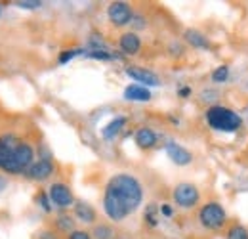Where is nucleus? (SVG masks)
Wrapping results in <instances>:
<instances>
[{
    "mask_svg": "<svg viewBox=\"0 0 248 239\" xmlns=\"http://www.w3.org/2000/svg\"><path fill=\"white\" fill-rule=\"evenodd\" d=\"M126 75H128L130 79H134L136 83H143L145 86H158V85H160V79L156 77L153 71L143 69V67H138V65L126 67Z\"/></svg>",
    "mask_w": 248,
    "mask_h": 239,
    "instance_id": "6e6552de",
    "label": "nucleus"
},
{
    "mask_svg": "<svg viewBox=\"0 0 248 239\" xmlns=\"http://www.w3.org/2000/svg\"><path fill=\"white\" fill-rule=\"evenodd\" d=\"M160 212H162L164 216H172V207H170V205H162V207H160Z\"/></svg>",
    "mask_w": 248,
    "mask_h": 239,
    "instance_id": "a878e982",
    "label": "nucleus"
},
{
    "mask_svg": "<svg viewBox=\"0 0 248 239\" xmlns=\"http://www.w3.org/2000/svg\"><path fill=\"white\" fill-rule=\"evenodd\" d=\"M174 203L180 207V209H193L199 199H201V193L197 189V186L189 184V182H184V184H178L174 188Z\"/></svg>",
    "mask_w": 248,
    "mask_h": 239,
    "instance_id": "39448f33",
    "label": "nucleus"
},
{
    "mask_svg": "<svg viewBox=\"0 0 248 239\" xmlns=\"http://www.w3.org/2000/svg\"><path fill=\"white\" fill-rule=\"evenodd\" d=\"M143 201V188L140 180L128 172L111 176L103 193V210L113 222H123L140 209Z\"/></svg>",
    "mask_w": 248,
    "mask_h": 239,
    "instance_id": "f257e3e1",
    "label": "nucleus"
},
{
    "mask_svg": "<svg viewBox=\"0 0 248 239\" xmlns=\"http://www.w3.org/2000/svg\"><path fill=\"white\" fill-rule=\"evenodd\" d=\"M119 46H121V50H123L124 54L134 56V54L140 52L141 40H140V36L136 33H124L123 36H121V40H119Z\"/></svg>",
    "mask_w": 248,
    "mask_h": 239,
    "instance_id": "9b49d317",
    "label": "nucleus"
},
{
    "mask_svg": "<svg viewBox=\"0 0 248 239\" xmlns=\"http://www.w3.org/2000/svg\"><path fill=\"white\" fill-rule=\"evenodd\" d=\"M67 239H92V236H90L88 232L75 230V232H71V234H69V238H67Z\"/></svg>",
    "mask_w": 248,
    "mask_h": 239,
    "instance_id": "393cba45",
    "label": "nucleus"
},
{
    "mask_svg": "<svg viewBox=\"0 0 248 239\" xmlns=\"http://www.w3.org/2000/svg\"><path fill=\"white\" fill-rule=\"evenodd\" d=\"M58 226L62 228L63 232H69V234L75 232V230H73V218H69V216H62V218L58 220Z\"/></svg>",
    "mask_w": 248,
    "mask_h": 239,
    "instance_id": "412c9836",
    "label": "nucleus"
},
{
    "mask_svg": "<svg viewBox=\"0 0 248 239\" xmlns=\"http://www.w3.org/2000/svg\"><path fill=\"white\" fill-rule=\"evenodd\" d=\"M34 151L27 142L17 140L12 134L0 136V169L8 174L27 172L32 165Z\"/></svg>",
    "mask_w": 248,
    "mask_h": 239,
    "instance_id": "f03ea898",
    "label": "nucleus"
},
{
    "mask_svg": "<svg viewBox=\"0 0 248 239\" xmlns=\"http://www.w3.org/2000/svg\"><path fill=\"white\" fill-rule=\"evenodd\" d=\"M48 197H50V201H52L58 209H69V207L75 203V197H73L71 188L65 186V184H60V182L50 186Z\"/></svg>",
    "mask_w": 248,
    "mask_h": 239,
    "instance_id": "0eeeda50",
    "label": "nucleus"
},
{
    "mask_svg": "<svg viewBox=\"0 0 248 239\" xmlns=\"http://www.w3.org/2000/svg\"><path fill=\"white\" fill-rule=\"evenodd\" d=\"M75 214H77V218L80 220V222H86V224H92L95 222V210L88 205V203H77L75 205Z\"/></svg>",
    "mask_w": 248,
    "mask_h": 239,
    "instance_id": "dca6fc26",
    "label": "nucleus"
},
{
    "mask_svg": "<svg viewBox=\"0 0 248 239\" xmlns=\"http://www.w3.org/2000/svg\"><path fill=\"white\" fill-rule=\"evenodd\" d=\"M124 124H126V119L124 117H117V119H113L103 130H101V136L105 138V140H113V138H117V134L121 132L124 128Z\"/></svg>",
    "mask_w": 248,
    "mask_h": 239,
    "instance_id": "2eb2a0df",
    "label": "nucleus"
},
{
    "mask_svg": "<svg viewBox=\"0 0 248 239\" xmlns=\"http://www.w3.org/2000/svg\"><path fill=\"white\" fill-rule=\"evenodd\" d=\"M189 94H191V88H187V86H184V88H180V96H182V98H187Z\"/></svg>",
    "mask_w": 248,
    "mask_h": 239,
    "instance_id": "bb28decb",
    "label": "nucleus"
},
{
    "mask_svg": "<svg viewBox=\"0 0 248 239\" xmlns=\"http://www.w3.org/2000/svg\"><path fill=\"white\" fill-rule=\"evenodd\" d=\"M206 122L217 132H237L243 124L239 113L225 105H212L206 109Z\"/></svg>",
    "mask_w": 248,
    "mask_h": 239,
    "instance_id": "7ed1b4c3",
    "label": "nucleus"
},
{
    "mask_svg": "<svg viewBox=\"0 0 248 239\" xmlns=\"http://www.w3.org/2000/svg\"><path fill=\"white\" fill-rule=\"evenodd\" d=\"M86 56H88V58H93V60H111V58H113L107 50H92V52H88Z\"/></svg>",
    "mask_w": 248,
    "mask_h": 239,
    "instance_id": "4be33fe9",
    "label": "nucleus"
},
{
    "mask_svg": "<svg viewBox=\"0 0 248 239\" xmlns=\"http://www.w3.org/2000/svg\"><path fill=\"white\" fill-rule=\"evenodd\" d=\"M107 17L115 27H124L128 23H132L134 14L128 2H111L107 8Z\"/></svg>",
    "mask_w": 248,
    "mask_h": 239,
    "instance_id": "423d86ee",
    "label": "nucleus"
},
{
    "mask_svg": "<svg viewBox=\"0 0 248 239\" xmlns=\"http://www.w3.org/2000/svg\"><path fill=\"white\" fill-rule=\"evenodd\" d=\"M199 222L206 230H219L227 222V212L219 203L210 201V203L202 205V209L199 210Z\"/></svg>",
    "mask_w": 248,
    "mask_h": 239,
    "instance_id": "20e7f679",
    "label": "nucleus"
},
{
    "mask_svg": "<svg viewBox=\"0 0 248 239\" xmlns=\"http://www.w3.org/2000/svg\"><path fill=\"white\" fill-rule=\"evenodd\" d=\"M134 140H136L138 148H141V150H151V148H155V144H156V134L151 128H145V126H143V128H140V130L136 132Z\"/></svg>",
    "mask_w": 248,
    "mask_h": 239,
    "instance_id": "f8f14e48",
    "label": "nucleus"
},
{
    "mask_svg": "<svg viewBox=\"0 0 248 239\" xmlns=\"http://www.w3.org/2000/svg\"><path fill=\"white\" fill-rule=\"evenodd\" d=\"M93 238L95 239H113V230L107 224H99L93 228Z\"/></svg>",
    "mask_w": 248,
    "mask_h": 239,
    "instance_id": "6ab92c4d",
    "label": "nucleus"
},
{
    "mask_svg": "<svg viewBox=\"0 0 248 239\" xmlns=\"http://www.w3.org/2000/svg\"><path fill=\"white\" fill-rule=\"evenodd\" d=\"M186 40L191 44V46H195V48H202V50L210 48L208 38H206L201 31H197V29H187L186 31Z\"/></svg>",
    "mask_w": 248,
    "mask_h": 239,
    "instance_id": "4468645a",
    "label": "nucleus"
},
{
    "mask_svg": "<svg viewBox=\"0 0 248 239\" xmlns=\"http://www.w3.org/2000/svg\"><path fill=\"white\" fill-rule=\"evenodd\" d=\"M229 79V67L227 65H219V67H216L214 71H212V81L214 83H225Z\"/></svg>",
    "mask_w": 248,
    "mask_h": 239,
    "instance_id": "a211bd4d",
    "label": "nucleus"
},
{
    "mask_svg": "<svg viewBox=\"0 0 248 239\" xmlns=\"http://www.w3.org/2000/svg\"><path fill=\"white\" fill-rule=\"evenodd\" d=\"M82 54V50H65L62 56H60V63H67L69 60H73L75 56Z\"/></svg>",
    "mask_w": 248,
    "mask_h": 239,
    "instance_id": "5701e85b",
    "label": "nucleus"
},
{
    "mask_svg": "<svg viewBox=\"0 0 248 239\" xmlns=\"http://www.w3.org/2000/svg\"><path fill=\"white\" fill-rule=\"evenodd\" d=\"M16 6L25 8V10H34V8H40V6H42V2H40V0H17V2H16Z\"/></svg>",
    "mask_w": 248,
    "mask_h": 239,
    "instance_id": "aec40b11",
    "label": "nucleus"
},
{
    "mask_svg": "<svg viewBox=\"0 0 248 239\" xmlns=\"http://www.w3.org/2000/svg\"><path fill=\"white\" fill-rule=\"evenodd\" d=\"M166 153H168V157H170L176 165H180V167H186V165H189V163L193 161L191 151L186 150V148L180 146V144H176V142H168V144H166Z\"/></svg>",
    "mask_w": 248,
    "mask_h": 239,
    "instance_id": "9d476101",
    "label": "nucleus"
},
{
    "mask_svg": "<svg viewBox=\"0 0 248 239\" xmlns=\"http://www.w3.org/2000/svg\"><path fill=\"white\" fill-rule=\"evenodd\" d=\"M0 16H2V4H0Z\"/></svg>",
    "mask_w": 248,
    "mask_h": 239,
    "instance_id": "c85d7f7f",
    "label": "nucleus"
},
{
    "mask_svg": "<svg viewBox=\"0 0 248 239\" xmlns=\"http://www.w3.org/2000/svg\"><path fill=\"white\" fill-rule=\"evenodd\" d=\"M36 199H38V203H40V207H42V209L46 210V212H50V210H52V207H50V203H52V201H50V197H48V195H44V193H40V195H38Z\"/></svg>",
    "mask_w": 248,
    "mask_h": 239,
    "instance_id": "b1692460",
    "label": "nucleus"
},
{
    "mask_svg": "<svg viewBox=\"0 0 248 239\" xmlns=\"http://www.w3.org/2000/svg\"><path fill=\"white\" fill-rule=\"evenodd\" d=\"M225 239H248V230L241 224H235V226L229 228Z\"/></svg>",
    "mask_w": 248,
    "mask_h": 239,
    "instance_id": "f3484780",
    "label": "nucleus"
},
{
    "mask_svg": "<svg viewBox=\"0 0 248 239\" xmlns=\"http://www.w3.org/2000/svg\"><path fill=\"white\" fill-rule=\"evenodd\" d=\"M124 98L130 102H149L151 100V92L141 86V85H130L124 90Z\"/></svg>",
    "mask_w": 248,
    "mask_h": 239,
    "instance_id": "ddd939ff",
    "label": "nucleus"
},
{
    "mask_svg": "<svg viewBox=\"0 0 248 239\" xmlns=\"http://www.w3.org/2000/svg\"><path fill=\"white\" fill-rule=\"evenodd\" d=\"M40 239H58V238H56L54 234H50V232H44V234L40 236Z\"/></svg>",
    "mask_w": 248,
    "mask_h": 239,
    "instance_id": "cd10ccee",
    "label": "nucleus"
},
{
    "mask_svg": "<svg viewBox=\"0 0 248 239\" xmlns=\"http://www.w3.org/2000/svg\"><path fill=\"white\" fill-rule=\"evenodd\" d=\"M54 174V163L50 159H40L36 163H32L27 171V176L36 182H42V180H48Z\"/></svg>",
    "mask_w": 248,
    "mask_h": 239,
    "instance_id": "1a4fd4ad",
    "label": "nucleus"
}]
</instances>
